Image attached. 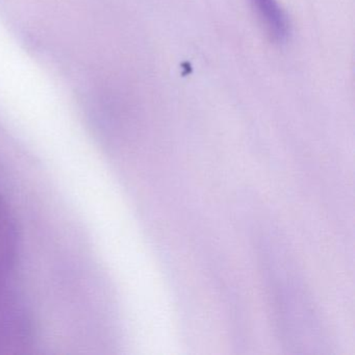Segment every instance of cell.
Returning <instances> with one entry per match:
<instances>
[{
	"mask_svg": "<svg viewBox=\"0 0 355 355\" xmlns=\"http://www.w3.org/2000/svg\"><path fill=\"white\" fill-rule=\"evenodd\" d=\"M250 3L272 40L286 42L291 34L290 21L277 0H250Z\"/></svg>",
	"mask_w": 355,
	"mask_h": 355,
	"instance_id": "obj_1",
	"label": "cell"
}]
</instances>
